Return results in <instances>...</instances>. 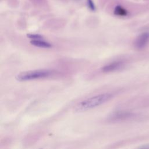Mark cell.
<instances>
[{
    "instance_id": "5",
    "label": "cell",
    "mask_w": 149,
    "mask_h": 149,
    "mask_svg": "<svg viewBox=\"0 0 149 149\" xmlns=\"http://www.w3.org/2000/svg\"><path fill=\"white\" fill-rule=\"evenodd\" d=\"M30 43L34 46L39 47V48H51L52 46L51 44H50L49 42L43 40V39L33 40L30 42Z\"/></svg>"
},
{
    "instance_id": "4",
    "label": "cell",
    "mask_w": 149,
    "mask_h": 149,
    "mask_svg": "<svg viewBox=\"0 0 149 149\" xmlns=\"http://www.w3.org/2000/svg\"><path fill=\"white\" fill-rule=\"evenodd\" d=\"M123 65V63L121 61H115L111 62L103 66L101 70L104 73H109L111 72L115 71L120 69Z\"/></svg>"
},
{
    "instance_id": "2",
    "label": "cell",
    "mask_w": 149,
    "mask_h": 149,
    "mask_svg": "<svg viewBox=\"0 0 149 149\" xmlns=\"http://www.w3.org/2000/svg\"><path fill=\"white\" fill-rule=\"evenodd\" d=\"M54 72L50 69H40L24 72L18 74L16 79L20 82L44 79L52 76Z\"/></svg>"
},
{
    "instance_id": "1",
    "label": "cell",
    "mask_w": 149,
    "mask_h": 149,
    "mask_svg": "<svg viewBox=\"0 0 149 149\" xmlns=\"http://www.w3.org/2000/svg\"><path fill=\"white\" fill-rule=\"evenodd\" d=\"M113 97V95L108 93L90 97L79 103L74 107V111L82 113L96 108L108 101Z\"/></svg>"
},
{
    "instance_id": "8",
    "label": "cell",
    "mask_w": 149,
    "mask_h": 149,
    "mask_svg": "<svg viewBox=\"0 0 149 149\" xmlns=\"http://www.w3.org/2000/svg\"><path fill=\"white\" fill-rule=\"evenodd\" d=\"M87 4H88V6L89 7V8L91 10V11H95V6L93 4L92 0H87Z\"/></svg>"
},
{
    "instance_id": "6",
    "label": "cell",
    "mask_w": 149,
    "mask_h": 149,
    "mask_svg": "<svg viewBox=\"0 0 149 149\" xmlns=\"http://www.w3.org/2000/svg\"><path fill=\"white\" fill-rule=\"evenodd\" d=\"M115 15L119 16H126L128 15V12L123 7L120 5H118L114 9Z\"/></svg>"
},
{
    "instance_id": "7",
    "label": "cell",
    "mask_w": 149,
    "mask_h": 149,
    "mask_svg": "<svg viewBox=\"0 0 149 149\" xmlns=\"http://www.w3.org/2000/svg\"><path fill=\"white\" fill-rule=\"evenodd\" d=\"M29 39H32L33 40H42L43 39V37L39 34H29L27 36Z\"/></svg>"
},
{
    "instance_id": "3",
    "label": "cell",
    "mask_w": 149,
    "mask_h": 149,
    "mask_svg": "<svg viewBox=\"0 0 149 149\" xmlns=\"http://www.w3.org/2000/svg\"><path fill=\"white\" fill-rule=\"evenodd\" d=\"M149 43V33L145 32L139 35L135 42V47L138 50L144 48Z\"/></svg>"
}]
</instances>
